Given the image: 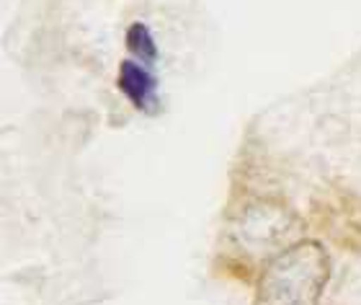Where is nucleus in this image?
<instances>
[{"mask_svg": "<svg viewBox=\"0 0 361 305\" xmlns=\"http://www.w3.org/2000/svg\"><path fill=\"white\" fill-rule=\"evenodd\" d=\"M331 277V259L323 244L300 241L279 251L258 277L253 305H320Z\"/></svg>", "mask_w": 361, "mask_h": 305, "instance_id": "nucleus-1", "label": "nucleus"}, {"mask_svg": "<svg viewBox=\"0 0 361 305\" xmlns=\"http://www.w3.org/2000/svg\"><path fill=\"white\" fill-rule=\"evenodd\" d=\"M116 83H119L121 93H124L137 109L152 112L158 96H155V78H152L147 70L140 68V65L132 60H124L119 68V80H116Z\"/></svg>", "mask_w": 361, "mask_h": 305, "instance_id": "nucleus-2", "label": "nucleus"}, {"mask_svg": "<svg viewBox=\"0 0 361 305\" xmlns=\"http://www.w3.org/2000/svg\"><path fill=\"white\" fill-rule=\"evenodd\" d=\"M127 47H129V52L137 54V57H142L145 62H152L155 60V54H158L155 42H152V34L147 31V26H142V23H135V26L129 29Z\"/></svg>", "mask_w": 361, "mask_h": 305, "instance_id": "nucleus-3", "label": "nucleus"}]
</instances>
